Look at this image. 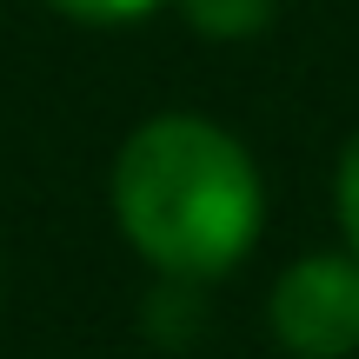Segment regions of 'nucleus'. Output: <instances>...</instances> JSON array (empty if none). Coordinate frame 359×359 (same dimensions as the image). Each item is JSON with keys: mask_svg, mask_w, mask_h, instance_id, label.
Instances as JSON below:
<instances>
[{"mask_svg": "<svg viewBox=\"0 0 359 359\" xmlns=\"http://www.w3.org/2000/svg\"><path fill=\"white\" fill-rule=\"evenodd\" d=\"M114 213L154 266L213 280L259 240V173L213 120L160 114L120 147Z\"/></svg>", "mask_w": 359, "mask_h": 359, "instance_id": "f257e3e1", "label": "nucleus"}, {"mask_svg": "<svg viewBox=\"0 0 359 359\" xmlns=\"http://www.w3.org/2000/svg\"><path fill=\"white\" fill-rule=\"evenodd\" d=\"M273 333L299 359H346L359 346V259L313 253L273 286Z\"/></svg>", "mask_w": 359, "mask_h": 359, "instance_id": "f03ea898", "label": "nucleus"}, {"mask_svg": "<svg viewBox=\"0 0 359 359\" xmlns=\"http://www.w3.org/2000/svg\"><path fill=\"white\" fill-rule=\"evenodd\" d=\"M273 7H280V0H180V13H187L200 34H213V40L259 34V27L273 20Z\"/></svg>", "mask_w": 359, "mask_h": 359, "instance_id": "7ed1b4c3", "label": "nucleus"}, {"mask_svg": "<svg viewBox=\"0 0 359 359\" xmlns=\"http://www.w3.org/2000/svg\"><path fill=\"white\" fill-rule=\"evenodd\" d=\"M60 13H74V20H93V27H120V20H140V13H154L160 0H53Z\"/></svg>", "mask_w": 359, "mask_h": 359, "instance_id": "20e7f679", "label": "nucleus"}, {"mask_svg": "<svg viewBox=\"0 0 359 359\" xmlns=\"http://www.w3.org/2000/svg\"><path fill=\"white\" fill-rule=\"evenodd\" d=\"M339 226H346L353 259H359V133H353L346 154H339Z\"/></svg>", "mask_w": 359, "mask_h": 359, "instance_id": "39448f33", "label": "nucleus"}]
</instances>
